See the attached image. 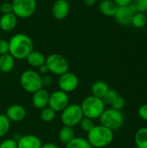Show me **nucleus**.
Masks as SVG:
<instances>
[{
    "label": "nucleus",
    "mask_w": 147,
    "mask_h": 148,
    "mask_svg": "<svg viewBox=\"0 0 147 148\" xmlns=\"http://www.w3.org/2000/svg\"><path fill=\"white\" fill-rule=\"evenodd\" d=\"M13 13L18 17L26 19L32 16L37 7L36 0H13L11 2Z\"/></svg>",
    "instance_id": "6e6552de"
},
{
    "label": "nucleus",
    "mask_w": 147,
    "mask_h": 148,
    "mask_svg": "<svg viewBox=\"0 0 147 148\" xmlns=\"http://www.w3.org/2000/svg\"><path fill=\"white\" fill-rule=\"evenodd\" d=\"M79 126L81 127V129L83 131V132H86L87 134L95 126L94 124V120L90 119V118H88V117H83L81 119V121H80L79 123Z\"/></svg>",
    "instance_id": "cd10ccee"
},
{
    "label": "nucleus",
    "mask_w": 147,
    "mask_h": 148,
    "mask_svg": "<svg viewBox=\"0 0 147 148\" xmlns=\"http://www.w3.org/2000/svg\"><path fill=\"white\" fill-rule=\"evenodd\" d=\"M0 148H17V143L13 138L6 139L0 143Z\"/></svg>",
    "instance_id": "7c9ffc66"
},
{
    "label": "nucleus",
    "mask_w": 147,
    "mask_h": 148,
    "mask_svg": "<svg viewBox=\"0 0 147 148\" xmlns=\"http://www.w3.org/2000/svg\"><path fill=\"white\" fill-rule=\"evenodd\" d=\"M49 99V93L45 88H41L36 92L33 93L32 95V105L34 108L42 110V108L48 107Z\"/></svg>",
    "instance_id": "4468645a"
},
{
    "label": "nucleus",
    "mask_w": 147,
    "mask_h": 148,
    "mask_svg": "<svg viewBox=\"0 0 147 148\" xmlns=\"http://www.w3.org/2000/svg\"><path fill=\"white\" fill-rule=\"evenodd\" d=\"M138 114L143 121H147V104H143L139 107Z\"/></svg>",
    "instance_id": "f704fd0d"
},
{
    "label": "nucleus",
    "mask_w": 147,
    "mask_h": 148,
    "mask_svg": "<svg viewBox=\"0 0 147 148\" xmlns=\"http://www.w3.org/2000/svg\"><path fill=\"white\" fill-rule=\"evenodd\" d=\"M16 143L17 148H40L42 144L40 138L34 134L22 135Z\"/></svg>",
    "instance_id": "2eb2a0df"
},
{
    "label": "nucleus",
    "mask_w": 147,
    "mask_h": 148,
    "mask_svg": "<svg viewBox=\"0 0 147 148\" xmlns=\"http://www.w3.org/2000/svg\"><path fill=\"white\" fill-rule=\"evenodd\" d=\"M85 4L88 6H94V4H96V3L98 2V0H83Z\"/></svg>",
    "instance_id": "58836bf2"
},
{
    "label": "nucleus",
    "mask_w": 147,
    "mask_h": 148,
    "mask_svg": "<svg viewBox=\"0 0 147 148\" xmlns=\"http://www.w3.org/2000/svg\"><path fill=\"white\" fill-rule=\"evenodd\" d=\"M9 53V41L0 39V56Z\"/></svg>",
    "instance_id": "473e14b6"
},
{
    "label": "nucleus",
    "mask_w": 147,
    "mask_h": 148,
    "mask_svg": "<svg viewBox=\"0 0 147 148\" xmlns=\"http://www.w3.org/2000/svg\"><path fill=\"white\" fill-rule=\"evenodd\" d=\"M38 72H39V74H40L41 75H47V74H49V69H48V67H47V65H46V64H43V65L40 66V67L38 68Z\"/></svg>",
    "instance_id": "c9c22d12"
},
{
    "label": "nucleus",
    "mask_w": 147,
    "mask_h": 148,
    "mask_svg": "<svg viewBox=\"0 0 147 148\" xmlns=\"http://www.w3.org/2000/svg\"><path fill=\"white\" fill-rule=\"evenodd\" d=\"M131 24L138 29L144 28L147 24V16L143 12H136L133 14L131 21Z\"/></svg>",
    "instance_id": "b1692460"
},
{
    "label": "nucleus",
    "mask_w": 147,
    "mask_h": 148,
    "mask_svg": "<svg viewBox=\"0 0 147 148\" xmlns=\"http://www.w3.org/2000/svg\"><path fill=\"white\" fill-rule=\"evenodd\" d=\"M54 79L51 75H49V74L47 75H42V86L43 87H49L53 84Z\"/></svg>",
    "instance_id": "72a5a7b5"
},
{
    "label": "nucleus",
    "mask_w": 147,
    "mask_h": 148,
    "mask_svg": "<svg viewBox=\"0 0 147 148\" xmlns=\"http://www.w3.org/2000/svg\"><path fill=\"white\" fill-rule=\"evenodd\" d=\"M146 3H147V0H146Z\"/></svg>",
    "instance_id": "79ce46f5"
},
{
    "label": "nucleus",
    "mask_w": 147,
    "mask_h": 148,
    "mask_svg": "<svg viewBox=\"0 0 147 148\" xmlns=\"http://www.w3.org/2000/svg\"><path fill=\"white\" fill-rule=\"evenodd\" d=\"M20 84L23 90L30 94L43 88L42 75L34 69H27L22 73L20 76Z\"/></svg>",
    "instance_id": "39448f33"
},
{
    "label": "nucleus",
    "mask_w": 147,
    "mask_h": 148,
    "mask_svg": "<svg viewBox=\"0 0 147 148\" xmlns=\"http://www.w3.org/2000/svg\"><path fill=\"white\" fill-rule=\"evenodd\" d=\"M26 114V109L20 104H13L10 106L5 113V115L10 122H20L25 119Z\"/></svg>",
    "instance_id": "f8f14e48"
},
{
    "label": "nucleus",
    "mask_w": 147,
    "mask_h": 148,
    "mask_svg": "<svg viewBox=\"0 0 147 148\" xmlns=\"http://www.w3.org/2000/svg\"><path fill=\"white\" fill-rule=\"evenodd\" d=\"M125 104H126V101L124 99V97H122L121 95H119L117 97V99L113 102V104L110 106L113 109H116V110H122V108L125 107Z\"/></svg>",
    "instance_id": "c756f323"
},
{
    "label": "nucleus",
    "mask_w": 147,
    "mask_h": 148,
    "mask_svg": "<svg viewBox=\"0 0 147 148\" xmlns=\"http://www.w3.org/2000/svg\"><path fill=\"white\" fill-rule=\"evenodd\" d=\"M0 11L2 14H8L13 12L12 3L9 2H4L0 5Z\"/></svg>",
    "instance_id": "2f4dec72"
},
{
    "label": "nucleus",
    "mask_w": 147,
    "mask_h": 148,
    "mask_svg": "<svg viewBox=\"0 0 147 148\" xmlns=\"http://www.w3.org/2000/svg\"><path fill=\"white\" fill-rule=\"evenodd\" d=\"M16 59L10 54H4L0 56V72L10 73L15 67Z\"/></svg>",
    "instance_id": "6ab92c4d"
},
{
    "label": "nucleus",
    "mask_w": 147,
    "mask_h": 148,
    "mask_svg": "<svg viewBox=\"0 0 147 148\" xmlns=\"http://www.w3.org/2000/svg\"><path fill=\"white\" fill-rule=\"evenodd\" d=\"M10 128V121L5 114H0V138L5 136Z\"/></svg>",
    "instance_id": "a878e982"
},
{
    "label": "nucleus",
    "mask_w": 147,
    "mask_h": 148,
    "mask_svg": "<svg viewBox=\"0 0 147 148\" xmlns=\"http://www.w3.org/2000/svg\"><path fill=\"white\" fill-rule=\"evenodd\" d=\"M75 137V136L74 127H68V126H64L63 125V127H61V129L59 130L58 139H59V141L62 144H63V145L68 144Z\"/></svg>",
    "instance_id": "412c9836"
},
{
    "label": "nucleus",
    "mask_w": 147,
    "mask_h": 148,
    "mask_svg": "<svg viewBox=\"0 0 147 148\" xmlns=\"http://www.w3.org/2000/svg\"><path fill=\"white\" fill-rule=\"evenodd\" d=\"M114 134L111 129L100 125H95L88 133L87 140L93 148L107 147L113 140Z\"/></svg>",
    "instance_id": "f03ea898"
},
{
    "label": "nucleus",
    "mask_w": 147,
    "mask_h": 148,
    "mask_svg": "<svg viewBox=\"0 0 147 148\" xmlns=\"http://www.w3.org/2000/svg\"><path fill=\"white\" fill-rule=\"evenodd\" d=\"M40 148H59V147L53 142H47V143L42 144Z\"/></svg>",
    "instance_id": "4c0bfd02"
},
{
    "label": "nucleus",
    "mask_w": 147,
    "mask_h": 148,
    "mask_svg": "<svg viewBox=\"0 0 147 148\" xmlns=\"http://www.w3.org/2000/svg\"><path fill=\"white\" fill-rule=\"evenodd\" d=\"M102 126L111 129L112 131L119 130L124 124V115L120 110H116L112 108H106L99 118Z\"/></svg>",
    "instance_id": "20e7f679"
},
{
    "label": "nucleus",
    "mask_w": 147,
    "mask_h": 148,
    "mask_svg": "<svg viewBox=\"0 0 147 148\" xmlns=\"http://www.w3.org/2000/svg\"><path fill=\"white\" fill-rule=\"evenodd\" d=\"M120 95L118 94V92L115 90V89H112V88H109L108 91L106 93V95L103 96L102 98V101L103 102L105 103V105H108V106H111L113 104V102L117 99V97L119 96Z\"/></svg>",
    "instance_id": "bb28decb"
},
{
    "label": "nucleus",
    "mask_w": 147,
    "mask_h": 148,
    "mask_svg": "<svg viewBox=\"0 0 147 148\" xmlns=\"http://www.w3.org/2000/svg\"><path fill=\"white\" fill-rule=\"evenodd\" d=\"M69 104V97L68 94L59 89L49 94V107L55 110L56 113L62 112L65 108H67Z\"/></svg>",
    "instance_id": "1a4fd4ad"
},
{
    "label": "nucleus",
    "mask_w": 147,
    "mask_h": 148,
    "mask_svg": "<svg viewBox=\"0 0 147 148\" xmlns=\"http://www.w3.org/2000/svg\"><path fill=\"white\" fill-rule=\"evenodd\" d=\"M70 11V5L67 0H56L52 5L51 12L53 16L57 20L65 19Z\"/></svg>",
    "instance_id": "9b49d317"
},
{
    "label": "nucleus",
    "mask_w": 147,
    "mask_h": 148,
    "mask_svg": "<svg viewBox=\"0 0 147 148\" xmlns=\"http://www.w3.org/2000/svg\"><path fill=\"white\" fill-rule=\"evenodd\" d=\"M137 12H146L147 11V3L146 0H133L132 2Z\"/></svg>",
    "instance_id": "c85d7f7f"
},
{
    "label": "nucleus",
    "mask_w": 147,
    "mask_h": 148,
    "mask_svg": "<svg viewBox=\"0 0 147 148\" xmlns=\"http://www.w3.org/2000/svg\"><path fill=\"white\" fill-rule=\"evenodd\" d=\"M58 86L61 90L66 92L67 94L72 93L76 90L79 86V78L75 73L68 70L59 76Z\"/></svg>",
    "instance_id": "9d476101"
},
{
    "label": "nucleus",
    "mask_w": 147,
    "mask_h": 148,
    "mask_svg": "<svg viewBox=\"0 0 147 148\" xmlns=\"http://www.w3.org/2000/svg\"><path fill=\"white\" fill-rule=\"evenodd\" d=\"M135 146L139 148H147V127L139 128L134 136Z\"/></svg>",
    "instance_id": "4be33fe9"
},
{
    "label": "nucleus",
    "mask_w": 147,
    "mask_h": 148,
    "mask_svg": "<svg viewBox=\"0 0 147 148\" xmlns=\"http://www.w3.org/2000/svg\"><path fill=\"white\" fill-rule=\"evenodd\" d=\"M118 5L113 0H103L100 1L99 3V10L101 13L106 16L109 17H113L115 15L117 10H118Z\"/></svg>",
    "instance_id": "f3484780"
},
{
    "label": "nucleus",
    "mask_w": 147,
    "mask_h": 148,
    "mask_svg": "<svg viewBox=\"0 0 147 148\" xmlns=\"http://www.w3.org/2000/svg\"><path fill=\"white\" fill-rule=\"evenodd\" d=\"M109 88H110L106 82L101 81V80L96 81L95 82L93 83V85L91 87V93H92L91 95L102 99Z\"/></svg>",
    "instance_id": "aec40b11"
},
{
    "label": "nucleus",
    "mask_w": 147,
    "mask_h": 148,
    "mask_svg": "<svg viewBox=\"0 0 147 148\" xmlns=\"http://www.w3.org/2000/svg\"><path fill=\"white\" fill-rule=\"evenodd\" d=\"M133 148H139V147H136V146H135V147H133Z\"/></svg>",
    "instance_id": "ea45409f"
},
{
    "label": "nucleus",
    "mask_w": 147,
    "mask_h": 148,
    "mask_svg": "<svg viewBox=\"0 0 147 148\" xmlns=\"http://www.w3.org/2000/svg\"><path fill=\"white\" fill-rule=\"evenodd\" d=\"M40 117L44 122H52L56 117V112L48 106L41 110Z\"/></svg>",
    "instance_id": "393cba45"
},
{
    "label": "nucleus",
    "mask_w": 147,
    "mask_h": 148,
    "mask_svg": "<svg viewBox=\"0 0 147 148\" xmlns=\"http://www.w3.org/2000/svg\"><path fill=\"white\" fill-rule=\"evenodd\" d=\"M25 60L27 61V62L29 66H31L32 68H37L38 69L40 66L45 64L46 57L42 52L33 49L28 55V56L26 57Z\"/></svg>",
    "instance_id": "a211bd4d"
},
{
    "label": "nucleus",
    "mask_w": 147,
    "mask_h": 148,
    "mask_svg": "<svg viewBox=\"0 0 147 148\" xmlns=\"http://www.w3.org/2000/svg\"><path fill=\"white\" fill-rule=\"evenodd\" d=\"M65 148H93L88 140L83 137H75L65 145Z\"/></svg>",
    "instance_id": "5701e85b"
},
{
    "label": "nucleus",
    "mask_w": 147,
    "mask_h": 148,
    "mask_svg": "<svg viewBox=\"0 0 147 148\" xmlns=\"http://www.w3.org/2000/svg\"><path fill=\"white\" fill-rule=\"evenodd\" d=\"M118 6H127L130 4L133 0H113Z\"/></svg>",
    "instance_id": "e433bc0d"
},
{
    "label": "nucleus",
    "mask_w": 147,
    "mask_h": 148,
    "mask_svg": "<svg viewBox=\"0 0 147 148\" xmlns=\"http://www.w3.org/2000/svg\"><path fill=\"white\" fill-rule=\"evenodd\" d=\"M81 108L85 117L90 118L94 121L100 118L101 114L106 109V105L101 98L91 95L87 96L82 101Z\"/></svg>",
    "instance_id": "7ed1b4c3"
},
{
    "label": "nucleus",
    "mask_w": 147,
    "mask_h": 148,
    "mask_svg": "<svg viewBox=\"0 0 147 148\" xmlns=\"http://www.w3.org/2000/svg\"><path fill=\"white\" fill-rule=\"evenodd\" d=\"M18 17L13 13L3 14L0 17V29L5 32L12 31L17 25Z\"/></svg>",
    "instance_id": "dca6fc26"
},
{
    "label": "nucleus",
    "mask_w": 147,
    "mask_h": 148,
    "mask_svg": "<svg viewBox=\"0 0 147 148\" xmlns=\"http://www.w3.org/2000/svg\"><path fill=\"white\" fill-rule=\"evenodd\" d=\"M133 14L134 12L129 7V5L119 6L113 17L118 23H120V25L126 26V25L131 24V21H132V17Z\"/></svg>",
    "instance_id": "ddd939ff"
},
{
    "label": "nucleus",
    "mask_w": 147,
    "mask_h": 148,
    "mask_svg": "<svg viewBox=\"0 0 147 148\" xmlns=\"http://www.w3.org/2000/svg\"><path fill=\"white\" fill-rule=\"evenodd\" d=\"M33 49V41L26 34L17 33L9 41V53L16 60L26 59Z\"/></svg>",
    "instance_id": "f257e3e1"
},
{
    "label": "nucleus",
    "mask_w": 147,
    "mask_h": 148,
    "mask_svg": "<svg viewBox=\"0 0 147 148\" xmlns=\"http://www.w3.org/2000/svg\"><path fill=\"white\" fill-rule=\"evenodd\" d=\"M98 1H103V0H98Z\"/></svg>",
    "instance_id": "a19ab883"
},
{
    "label": "nucleus",
    "mask_w": 147,
    "mask_h": 148,
    "mask_svg": "<svg viewBox=\"0 0 147 148\" xmlns=\"http://www.w3.org/2000/svg\"><path fill=\"white\" fill-rule=\"evenodd\" d=\"M84 117L81 105L79 104H68L61 112V121L64 126L75 127L79 125L81 119Z\"/></svg>",
    "instance_id": "423d86ee"
},
{
    "label": "nucleus",
    "mask_w": 147,
    "mask_h": 148,
    "mask_svg": "<svg viewBox=\"0 0 147 148\" xmlns=\"http://www.w3.org/2000/svg\"><path fill=\"white\" fill-rule=\"evenodd\" d=\"M45 64L49 71L55 75H62L69 70V63L68 60L60 54H51L46 57Z\"/></svg>",
    "instance_id": "0eeeda50"
}]
</instances>
